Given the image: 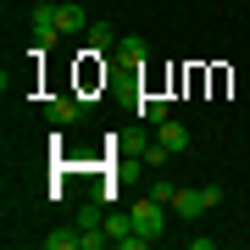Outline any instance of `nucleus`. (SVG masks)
<instances>
[{"mask_svg":"<svg viewBox=\"0 0 250 250\" xmlns=\"http://www.w3.org/2000/svg\"><path fill=\"white\" fill-rule=\"evenodd\" d=\"M156 139L167 145L172 156H178V150H189V128H184V123H172V117H167V123H156Z\"/></svg>","mask_w":250,"mask_h":250,"instance_id":"obj_6","label":"nucleus"},{"mask_svg":"<svg viewBox=\"0 0 250 250\" xmlns=\"http://www.w3.org/2000/svg\"><path fill=\"white\" fill-rule=\"evenodd\" d=\"M128 217H134V228H139V233H145L150 245L161 239V233H167V206H161L156 195H145V200H139V206H134Z\"/></svg>","mask_w":250,"mask_h":250,"instance_id":"obj_2","label":"nucleus"},{"mask_svg":"<svg viewBox=\"0 0 250 250\" xmlns=\"http://www.w3.org/2000/svg\"><path fill=\"white\" fill-rule=\"evenodd\" d=\"M83 111H89V106H83V100H67V95H50V100H45V123H50V128H72Z\"/></svg>","mask_w":250,"mask_h":250,"instance_id":"obj_4","label":"nucleus"},{"mask_svg":"<svg viewBox=\"0 0 250 250\" xmlns=\"http://www.w3.org/2000/svg\"><path fill=\"white\" fill-rule=\"evenodd\" d=\"M150 195H156L161 206H172V195H178V184H172V178H156V184H150Z\"/></svg>","mask_w":250,"mask_h":250,"instance_id":"obj_13","label":"nucleus"},{"mask_svg":"<svg viewBox=\"0 0 250 250\" xmlns=\"http://www.w3.org/2000/svg\"><path fill=\"white\" fill-rule=\"evenodd\" d=\"M78 228H106V211H100V206H83V211H78Z\"/></svg>","mask_w":250,"mask_h":250,"instance_id":"obj_11","label":"nucleus"},{"mask_svg":"<svg viewBox=\"0 0 250 250\" xmlns=\"http://www.w3.org/2000/svg\"><path fill=\"white\" fill-rule=\"evenodd\" d=\"M139 117H145V123H167V100H139Z\"/></svg>","mask_w":250,"mask_h":250,"instance_id":"obj_10","label":"nucleus"},{"mask_svg":"<svg viewBox=\"0 0 250 250\" xmlns=\"http://www.w3.org/2000/svg\"><path fill=\"white\" fill-rule=\"evenodd\" d=\"M117 56H123V62H145V56H150V45H145V39H134V34H123V39H117Z\"/></svg>","mask_w":250,"mask_h":250,"instance_id":"obj_9","label":"nucleus"},{"mask_svg":"<svg viewBox=\"0 0 250 250\" xmlns=\"http://www.w3.org/2000/svg\"><path fill=\"white\" fill-rule=\"evenodd\" d=\"M211 206H223V189H217V184H200V189L178 184V195H172V211H178L184 223H195V217H206Z\"/></svg>","mask_w":250,"mask_h":250,"instance_id":"obj_1","label":"nucleus"},{"mask_svg":"<svg viewBox=\"0 0 250 250\" xmlns=\"http://www.w3.org/2000/svg\"><path fill=\"white\" fill-rule=\"evenodd\" d=\"M83 39H89L95 56H106V50H117V39H123V34H117L111 22H89V34H83Z\"/></svg>","mask_w":250,"mask_h":250,"instance_id":"obj_7","label":"nucleus"},{"mask_svg":"<svg viewBox=\"0 0 250 250\" xmlns=\"http://www.w3.org/2000/svg\"><path fill=\"white\" fill-rule=\"evenodd\" d=\"M56 22H62V34H89V11L78 0H56Z\"/></svg>","mask_w":250,"mask_h":250,"instance_id":"obj_5","label":"nucleus"},{"mask_svg":"<svg viewBox=\"0 0 250 250\" xmlns=\"http://www.w3.org/2000/svg\"><path fill=\"white\" fill-rule=\"evenodd\" d=\"M28 28H34V45H56V39H62V22H56V0H39L34 11H28Z\"/></svg>","mask_w":250,"mask_h":250,"instance_id":"obj_3","label":"nucleus"},{"mask_svg":"<svg viewBox=\"0 0 250 250\" xmlns=\"http://www.w3.org/2000/svg\"><path fill=\"white\" fill-rule=\"evenodd\" d=\"M139 156H145V167H161V161H167L172 150H167V145H161V139H156V145H145V150H139Z\"/></svg>","mask_w":250,"mask_h":250,"instance_id":"obj_12","label":"nucleus"},{"mask_svg":"<svg viewBox=\"0 0 250 250\" xmlns=\"http://www.w3.org/2000/svg\"><path fill=\"white\" fill-rule=\"evenodd\" d=\"M39 245H45V250H78V245H83V233H78V228H56V233H45Z\"/></svg>","mask_w":250,"mask_h":250,"instance_id":"obj_8","label":"nucleus"}]
</instances>
